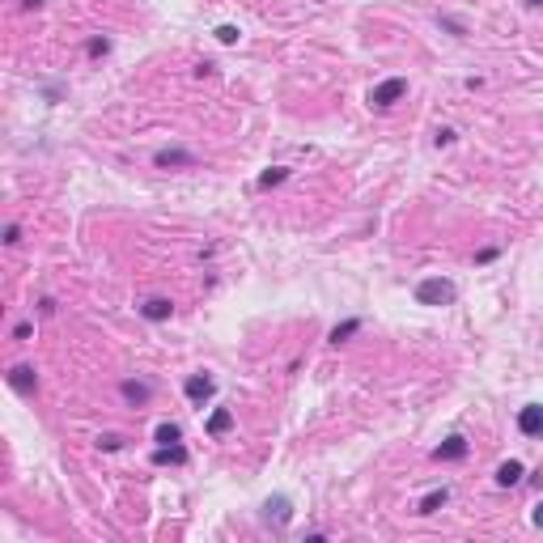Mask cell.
<instances>
[{
  "label": "cell",
  "instance_id": "cb8c5ba5",
  "mask_svg": "<svg viewBox=\"0 0 543 543\" xmlns=\"http://www.w3.org/2000/svg\"><path fill=\"white\" fill-rule=\"evenodd\" d=\"M527 4H543V0H527Z\"/></svg>",
  "mask_w": 543,
  "mask_h": 543
},
{
  "label": "cell",
  "instance_id": "8fae6325",
  "mask_svg": "<svg viewBox=\"0 0 543 543\" xmlns=\"http://www.w3.org/2000/svg\"><path fill=\"white\" fill-rule=\"evenodd\" d=\"M119 391H123V399H127V404H149V395H153V387H149V382H132V378H127V382H119Z\"/></svg>",
  "mask_w": 543,
  "mask_h": 543
},
{
  "label": "cell",
  "instance_id": "ac0fdd59",
  "mask_svg": "<svg viewBox=\"0 0 543 543\" xmlns=\"http://www.w3.org/2000/svg\"><path fill=\"white\" fill-rule=\"evenodd\" d=\"M85 51L98 59V55H106V51H110V38H89V42H85Z\"/></svg>",
  "mask_w": 543,
  "mask_h": 543
},
{
  "label": "cell",
  "instance_id": "603a6c76",
  "mask_svg": "<svg viewBox=\"0 0 543 543\" xmlns=\"http://www.w3.org/2000/svg\"><path fill=\"white\" fill-rule=\"evenodd\" d=\"M535 527H539V531H543V501H539V505H535Z\"/></svg>",
  "mask_w": 543,
  "mask_h": 543
},
{
  "label": "cell",
  "instance_id": "8992f818",
  "mask_svg": "<svg viewBox=\"0 0 543 543\" xmlns=\"http://www.w3.org/2000/svg\"><path fill=\"white\" fill-rule=\"evenodd\" d=\"M518 433L522 438H543V404H527L518 412Z\"/></svg>",
  "mask_w": 543,
  "mask_h": 543
},
{
  "label": "cell",
  "instance_id": "ffe728a7",
  "mask_svg": "<svg viewBox=\"0 0 543 543\" xmlns=\"http://www.w3.org/2000/svg\"><path fill=\"white\" fill-rule=\"evenodd\" d=\"M98 446H102V450H119V446H123V438H119V433H102V438H98Z\"/></svg>",
  "mask_w": 543,
  "mask_h": 543
},
{
  "label": "cell",
  "instance_id": "7402d4cb",
  "mask_svg": "<svg viewBox=\"0 0 543 543\" xmlns=\"http://www.w3.org/2000/svg\"><path fill=\"white\" fill-rule=\"evenodd\" d=\"M47 0H21V8H42Z\"/></svg>",
  "mask_w": 543,
  "mask_h": 543
},
{
  "label": "cell",
  "instance_id": "e0dca14e",
  "mask_svg": "<svg viewBox=\"0 0 543 543\" xmlns=\"http://www.w3.org/2000/svg\"><path fill=\"white\" fill-rule=\"evenodd\" d=\"M446 501H450V493H446V488H433V493H429V497L421 501V510H416V514H438V510H442Z\"/></svg>",
  "mask_w": 543,
  "mask_h": 543
},
{
  "label": "cell",
  "instance_id": "7a4b0ae2",
  "mask_svg": "<svg viewBox=\"0 0 543 543\" xmlns=\"http://www.w3.org/2000/svg\"><path fill=\"white\" fill-rule=\"evenodd\" d=\"M404 93H408V81H404V76H387V81H378V85L370 89V106L391 110V106H395Z\"/></svg>",
  "mask_w": 543,
  "mask_h": 543
},
{
  "label": "cell",
  "instance_id": "d6986e66",
  "mask_svg": "<svg viewBox=\"0 0 543 543\" xmlns=\"http://www.w3.org/2000/svg\"><path fill=\"white\" fill-rule=\"evenodd\" d=\"M217 38L229 47V42H238V25H217Z\"/></svg>",
  "mask_w": 543,
  "mask_h": 543
},
{
  "label": "cell",
  "instance_id": "277c9868",
  "mask_svg": "<svg viewBox=\"0 0 543 543\" xmlns=\"http://www.w3.org/2000/svg\"><path fill=\"white\" fill-rule=\"evenodd\" d=\"M183 395H187L195 408H204V404L217 395V378H208V374H191V378L183 382Z\"/></svg>",
  "mask_w": 543,
  "mask_h": 543
},
{
  "label": "cell",
  "instance_id": "2e32d148",
  "mask_svg": "<svg viewBox=\"0 0 543 543\" xmlns=\"http://www.w3.org/2000/svg\"><path fill=\"white\" fill-rule=\"evenodd\" d=\"M153 438H157V446H174V442H178V438H183V429H178V425H174V421H161V425H157V433H153Z\"/></svg>",
  "mask_w": 543,
  "mask_h": 543
},
{
  "label": "cell",
  "instance_id": "4fadbf2b",
  "mask_svg": "<svg viewBox=\"0 0 543 543\" xmlns=\"http://www.w3.org/2000/svg\"><path fill=\"white\" fill-rule=\"evenodd\" d=\"M497 484H501V488H514V484H522V463H518V459L501 463V467H497Z\"/></svg>",
  "mask_w": 543,
  "mask_h": 543
},
{
  "label": "cell",
  "instance_id": "44dd1931",
  "mask_svg": "<svg viewBox=\"0 0 543 543\" xmlns=\"http://www.w3.org/2000/svg\"><path fill=\"white\" fill-rule=\"evenodd\" d=\"M4 242L17 246V242H21V229H17V225H4Z\"/></svg>",
  "mask_w": 543,
  "mask_h": 543
},
{
  "label": "cell",
  "instance_id": "52a82bcc",
  "mask_svg": "<svg viewBox=\"0 0 543 543\" xmlns=\"http://www.w3.org/2000/svg\"><path fill=\"white\" fill-rule=\"evenodd\" d=\"M8 387H13L17 395H34V391H38V374H34V365H13V370H8Z\"/></svg>",
  "mask_w": 543,
  "mask_h": 543
},
{
  "label": "cell",
  "instance_id": "3957f363",
  "mask_svg": "<svg viewBox=\"0 0 543 543\" xmlns=\"http://www.w3.org/2000/svg\"><path fill=\"white\" fill-rule=\"evenodd\" d=\"M200 157L191 153V149H178V144H170V149H157L153 153V166L157 170H191Z\"/></svg>",
  "mask_w": 543,
  "mask_h": 543
},
{
  "label": "cell",
  "instance_id": "7c38bea8",
  "mask_svg": "<svg viewBox=\"0 0 543 543\" xmlns=\"http://www.w3.org/2000/svg\"><path fill=\"white\" fill-rule=\"evenodd\" d=\"M204 429H208L212 438H221V433H229V429H234V412H229V408H217V412L208 416V425H204Z\"/></svg>",
  "mask_w": 543,
  "mask_h": 543
},
{
  "label": "cell",
  "instance_id": "30bf717a",
  "mask_svg": "<svg viewBox=\"0 0 543 543\" xmlns=\"http://www.w3.org/2000/svg\"><path fill=\"white\" fill-rule=\"evenodd\" d=\"M153 463H157V467H166V463L183 467V463H187V450H183L178 442H174V446H157V450H153Z\"/></svg>",
  "mask_w": 543,
  "mask_h": 543
},
{
  "label": "cell",
  "instance_id": "9c48e42d",
  "mask_svg": "<svg viewBox=\"0 0 543 543\" xmlns=\"http://www.w3.org/2000/svg\"><path fill=\"white\" fill-rule=\"evenodd\" d=\"M463 455H467V438H459V433H455V438H446V442L433 450V459H438V463H459Z\"/></svg>",
  "mask_w": 543,
  "mask_h": 543
},
{
  "label": "cell",
  "instance_id": "9a60e30c",
  "mask_svg": "<svg viewBox=\"0 0 543 543\" xmlns=\"http://www.w3.org/2000/svg\"><path fill=\"white\" fill-rule=\"evenodd\" d=\"M289 178V166H272V170H263L259 174V191H268V187H280Z\"/></svg>",
  "mask_w": 543,
  "mask_h": 543
},
{
  "label": "cell",
  "instance_id": "5b68a950",
  "mask_svg": "<svg viewBox=\"0 0 543 543\" xmlns=\"http://www.w3.org/2000/svg\"><path fill=\"white\" fill-rule=\"evenodd\" d=\"M289 518H293V501L280 493V497H268L263 501V522H276V527H289Z\"/></svg>",
  "mask_w": 543,
  "mask_h": 543
},
{
  "label": "cell",
  "instance_id": "5bb4252c",
  "mask_svg": "<svg viewBox=\"0 0 543 543\" xmlns=\"http://www.w3.org/2000/svg\"><path fill=\"white\" fill-rule=\"evenodd\" d=\"M357 331H361V319H344V323H336V327H331V336H327V340H331V344H344V340H348V336H357Z\"/></svg>",
  "mask_w": 543,
  "mask_h": 543
},
{
  "label": "cell",
  "instance_id": "ba28073f",
  "mask_svg": "<svg viewBox=\"0 0 543 543\" xmlns=\"http://www.w3.org/2000/svg\"><path fill=\"white\" fill-rule=\"evenodd\" d=\"M174 314V302L170 297H149V302H140V319H149V323H166Z\"/></svg>",
  "mask_w": 543,
  "mask_h": 543
},
{
  "label": "cell",
  "instance_id": "6da1fadb",
  "mask_svg": "<svg viewBox=\"0 0 543 543\" xmlns=\"http://www.w3.org/2000/svg\"><path fill=\"white\" fill-rule=\"evenodd\" d=\"M455 297H459V285H455V280L429 276V280L416 285V302H421V306H450Z\"/></svg>",
  "mask_w": 543,
  "mask_h": 543
}]
</instances>
